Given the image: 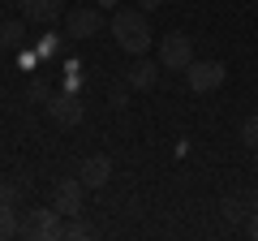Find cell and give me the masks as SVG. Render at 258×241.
Instances as JSON below:
<instances>
[{
	"label": "cell",
	"instance_id": "1",
	"mask_svg": "<svg viewBox=\"0 0 258 241\" xmlns=\"http://www.w3.org/2000/svg\"><path fill=\"white\" fill-rule=\"evenodd\" d=\"M112 39H116L129 56H147L151 39H155V30H151V13L147 9H116V13H112Z\"/></svg>",
	"mask_w": 258,
	"mask_h": 241
},
{
	"label": "cell",
	"instance_id": "2",
	"mask_svg": "<svg viewBox=\"0 0 258 241\" xmlns=\"http://www.w3.org/2000/svg\"><path fill=\"white\" fill-rule=\"evenodd\" d=\"M159 65L172 69V74H185L194 65V39L185 30H172V35L159 39Z\"/></svg>",
	"mask_w": 258,
	"mask_h": 241
},
{
	"label": "cell",
	"instance_id": "3",
	"mask_svg": "<svg viewBox=\"0 0 258 241\" xmlns=\"http://www.w3.org/2000/svg\"><path fill=\"white\" fill-rule=\"evenodd\" d=\"M22 237L26 241H60V211L56 207H30L22 220Z\"/></svg>",
	"mask_w": 258,
	"mask_h": 241
},
{
	"label": "cell",
	"instance_id": "4",
	"mask_svg": "<svg viewBox=\"0 0 258 241\" xmlns=\"http://www.w3.org/2000/svg\"><path fill=\"white\" fill-rule=\"evenodd\" d=\"M224 78H228V65L224 61H194L185 69V82H189L194 95H207V91H220Z\"/></svg>",
	"mask_w": 258,
	"mask_h": 241
},
{
	"label": "cell",
	"instance_id": "5",
	"mask_svg": "<svg viewBox=\"0 0 258 241\" xmlns=\"http://www.w3.org/2000/svg\"><path fill=\"white\" fill-rule=\"evenodd\" d=\"M52 207H56L60 215H82V207H86V186H82V176H64V181H56Z\"/></svg>",
	"mask_w": 258,
	"mask_h": 241
},
{
	"label": "cell",
	"instance_id": "6",
	"mask_svg": "<svg viewBox=\"0 0 258 241\" xmlns=\"http://www.w3.org/2000/svg\"><path fill=\"white\" fill-rule=\"evenodd\" d=\"M99 30H103V13L91 9V5L64 13V39H95Z\"/></svg>",
	"mask_w": 258,
	"mask_h": 241
},
{
	"label": "cell",
	"instance_id": "7",
	"mask_svg": "<svg viewBox=\"0 0 258 241\" xmlns=\"http://www.w3.org/2000/svg\"><path fill=\"white\" fill-rule=\"evenodd\" d=\"M47 116H52V125H60V130H74L78 120H82V99H78L74 91L47 95Z\"/></svg>",
	"mask_w": 258,
	"mask_h": 241
},
{
	"label": "cell",
	"instance_id": "8",
	"mask_svg": "<svg viewBox=\"0 0 258 241\" xmlns=\"http://www.w3.org/2000/svg\"><path fill=\"white\" fill-rule=\"evenodd\" d=\"M159 69L164 65H155V61H147V56H134V65L125 69L129 91H155L159 86Z\"/></svg>",
	"mask_w": 258,
	"mask_h": 241
},
{
	"label": "cell",
	"instance_id": "9",
	"mask_svg": "<svg viewBox=\"0 0 258 241\" xmlns=\"http://www.w3.org/2000/svg\"><path fill=\"white\" fill-rule=\"evenodd\" d=\"M22 18L35 22V26H52L56 18H64V0H18Z\"/></svg>",
	"mask_w": 258,
	"mask_h": 241
},
{
	"label": "cell",
	"instance_id": "10",
	"mask_svg": "<svg viewBox=\"0 0 258 241\" xmlns=\"http://www.w3.org/2000/svg\"><path fill=\"white\" fill-rule=\"evenodd\" d=\"M78 176H82L86 190H103V186H108V176H112V159L108 155H86L82 168H78Z\"/></svg>",
	"mask_w": 258,
	"mask_h": 241
},
{
	"label": "cell",
	"instance_id": "11",
	"mask_svg": "<svg viewBox=\"0 0 258 241\" xmlns=\"http://www.w3.org/2000/svg\"><path fill=\"white\" fill-rule=\"evenodd\" d=\"M9 237H22V224H18L13 203H0V241H9Z\"/></svg>",
	"mask_w": 258,
	"mask_h": 241
},
{
	"label": "cell",
	"instance_id": "12",
	"mask_svg": "<svg viewBox=\"0 0 258 241\" xmlns=\"http://www.w3.org/2000/svg\"><path fill=\"white\" fill-rule=\"evenodd\" d=\"M22 39H26V18H22V22H5V26H0V47H5V52L18 47Z\"/></svg>",
	"mask_w": 258,
	"mask_h": 241
},
{
	"label": "cell",
	"instance_id": "13",
	"mask_svg": "<svg viewBox=\"0 0 258 241\" xmlns=\"http://www.w3.org/2000/svg\"><path fill=\"white\" fill-rule=\"evenodd\" d=\"M220 215H224L228 224H241V220L249 215V203H245V198H224V203H220Z\"/></svg>",
	"mask_w": 258,
	"mask_h": 241
},
{
	"label": "cell",
	"instance_id": "14",
	"mask_svg": "<svg viewBox=\"0 0 258 241\" xmlns=\"http://www.w3.org/2000/svg\"><path fill=\"white\" fill-rule=\"evenodd\" d=\"M60 237L64 241H86V237H91V224H86L82 215H74L69 224H60Z\"/></svg>",
	"mask_w": 258,
	"mask_h": 241
},
{
	"label": "cell",
	"instance_id": "15",
	"mask_svg": "<svg viewBox=\"0 0 258 241\" xmlns=\"http://www.w3.org/2000/svg\"><path fill=\"white\" fill-rule=\"evenodd\" d=\"M108 99H112V108H116V112H125V108H129V82H125V78H120V82L108 91Z\"/></svg>",
	"mask_w": 258,
	"mask_h": 241
},
{
	"label": "cell",
	"instance_id": "16",
	"mask_svg": "<svg viewBox=\"0 0 258 241\" xmlns=\"http://www.w3.org/2000/svg\"><path fill=\"white\" fill-rule=\"evenodd\" d=\"M241 142H245L249 151H258V112L245 116V125H241Z\"/></svg>",
	"mask_w": 258,
	"mask_h": 241
},
{
	"label": "cell",
	"instance_id": "17",
	"mask_svg": "<svg viewBox=\"0 0 258 241\" xmlns=\"http://www.w3.org/2000/svg\"><path fill=\"white\" fill-rule=\"evenodd\" d=\"M18 194H22V190L13 186V181H5V176H0V203H18Z\"/></svg>",
	"mask_w": 258,
	"mask_h": 241
},
{
	"label": "cell",
	"instance_id": "18",
	"mask_svg": "<svg viewBox=\"0 0 258 241\" xmlns=\"http://www.w3.org/2000/svg\"><path fill=\"white\" fill-rule=\"evenodd\" d=\"M245 232L258 241V211H249V215H245Z\"/></svg>",
	"mask_w": 258,
	"mask_h": 241
},
{
	"label": "cell",
	"instance_id": "19",
	"mask_svg": "<svg viewBox=\"0 0 258 241\" xmlns=\"http://www.w3.org/2000/svg\"><path fill=\"white\" fill-rule=\"evenodd\" d=\"M30 99H47V86L43 82H30Z\"/></svg>",
	"mask_w": 258,
	"mask_h": 241
},
{
	"label": "cell",
	"instance_id": "20",
	"mask_svg": "<svg viewBox=\"0 0 258 241\" xmlns=\"http://www.w3.org/2000/svg\"><path fill=\"white\" fill-rule=\"evenodd\" d=\"M138 5H142V9H147V13H155V9H164V0H138Z\"/></svg>",
	"mask_w": 258,
	"mask_h": 241
},
{
	"label": "cell",
	"instance_id": "21",
	"mask_svg": "<svg viewBox=\"0 0 258 241\" xmlns=\"http://www.w3.org/2000/svg\"><path fill=\"white\" fill-rule=\"evenodd\" d=\"M245 203H249V211H258V190H254V194L245 198Z\"/></svg>",
	"mask_w": 258,
	"mask_h": 241
},
{
	"label": "cell",
	"instance_id": "22",
	"mask_svg": "<svg viewBox=\"0 0 258 241\" xmlns=\"http://www.w3.org/2000/svg\"><path fill=\"white\" fill-rule=\"evenodd\" d=\"M99 5H103V9H112V5H116V0H99Z\"/></svg>",
	"mask_w": 258,
	"mask_h": 241
},
{
	"label": "cell",
	"instance_id": "23",
	"mask_svg": "<svg viewBox=\"0 0 258 241\" xmlns=\"http://www.w3.org/2000/svg\"><path fill=\"white\" fill-rule=\"evenodd\" d=\"M5 5H13V0H5Z\"/></svg>",
	"mask_w": 258,
	"mask_h": 241
}]
</instances>
